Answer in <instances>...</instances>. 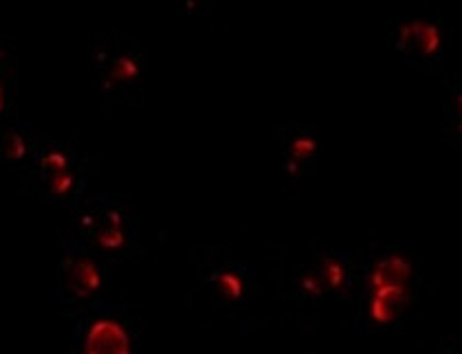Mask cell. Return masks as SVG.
I'll return each instance as SVG.
<instances>
[{
  "instance_id": "6da1fadb",
  "label": "cell",
  "mask_w": 462,
  "mask_h": 354,
  "mask_svg": "<svg viewBox=\"0 0 462 354\" xmlns=\"http://www.w3.org/2000/svg\"><path fill=\"white\" fill-rule=\"evenodd\" d=\"M84 352H130V337L126 328L110 317H97L86 328Z\"/></svg>"
},
{
  "instance_id": "7a4b0ae2",
  "label": "cell",
  "mask_w": 462,
  "mask_h": 354,
  "mask_svg": "<svg viewBox=\"0 0 462 354\" xmlns=\"http://www.w3.org/2000/svg\"><path fill=\"white\" fill-rule=\"evenodd\" d=\"M64 268L68 273V286L73 288L77 297H90L93 293H97L102 286V273L95 259L88 255L70 257L66 255Z\"/></svg>"
},
{
  "instance_id": "3957f363",
  "label": "cell",
  "mask_w": 462,
  "mask_h": 354,
  "mask_svg": "<svg viewBox=\"0 0 462 354\" xmlns=\"http://www.w3.org/2000/svg\"><path fill=\"white\" fill-rule=\"evenodd\" d=\"M322 279L326 288H333V291H341L346 286L348 282V271H346V264H343V259L337 257V255H326L322 257Z\"/></svg>"
},
{
  "instance_id": "277c9868",
  "label": "cell",
  "mask_w": 462,
  "mask_h": 354,
  "mask_svg": "<svg viewBox=\"0 0 462 354\" xmlns=\"http://www.w3.org/2000/svg\"><path fill=\"white\" fill-rule=\"evenodd\" d=\"M398 313V306L394 302L389 299H383V297H374V295H370V302H368V315L370 319L378 326L383 324H389L396 317Z\"/></svg>"
},
{
  "instance_id": "5b68a950",
  "label": "cell",
  "mask_w": 462,
  "mask_h": 354,
  "mask_svg": "<svg viewBox=\"0 0 462 354\" xmlns=\"http://www.w3.org/2000/svg\"><path fill=\"white\" fill-rule=\"evenodd\" d=\"M216 286L229 299H240L244 295V279L238 273H233V271H220V273H216Z\"/></svg>"
},
{
  "instance_id": "8992f818",
  "label": "cell",
  "mask_w": 462,
  "mask_h": 354,
  "mask_svg": "<svg viewBox=\"0 0 462 354\" xmlns=\"http://www.w3.org/2000/svg\"><path fill=\"white\" fill-rule=\"evenodd\" d=\"M416 42L421 46L423 55H434L441 49V29H438L434 22L423 20V25L416 33Z\"/></svg>"
},
{
  "instance_id": "52a82bcc",
  "label": "cell",
  "mask_w": 462,
  "mask_h": 354,
  "mask_svg": "<svg viewBox=\"0 0 462 354\" xmlns=\"http://www.w3.org/2000/svg\"><path fill=\"white\" fill-rule=\"evenodd\" d=\"M139 75V64L133 60V57L122 55L113 60L110 68H108V81H130Z\"/></svg>"
},
{
  "instance_id": "ba28073f",
  "label": "cell",
  "mask_w": 462,
  "mask_h": 354,
  "mask_svg": "<svg viewBox=\"0 0 462 354\" xmlns=\"http://www.w3.org/2000/svg\"><path fill=\"white\" fill-rule=\"evenodd\" d=\"M126 242H128V238L124 233V227L108 225V227L102 229L97 233V244L102 246V249H106V251H119Z\"/></svg>"
},
{
  "instance_id": "9c48e42d",
  "label": "cell",
  "mask_w": 462,
  "mask_h": 354,
  "mask_svg": "<svg viewBox=\"0 0 462 354\" xmlns=\"http://www.w3.org/2000/svg\"><path fill=\"white\" fill-rule=\"evenodd\" d=\"M317 150V139L311 137V135H300L291 141L289 146V157L295 159V161H302L306 157H311L313 152Z\"/></svg>"
},
{
  "instance_id": "30bf717a",
  "label": "cell",
  "mask_w": 462,
  "mask_h": 354,
  "mask_svg": "<svg viewBox=\"0 0 462 354\" xmlns=\"http://www.w3.org/2000/svg\"><path fill=\"white\" fill-rule=\"evenodd\" d=\"M75 185V176L68 170H60V172H51L49 176V190L55 196H66Z\"/></svg>"
},
{
  "instance_id": "8fae6325",
  "label": "cell",
  "mask_w": 462,
  "mask_h": 354,
  "mask_svg": "<svg viewBox=\"0 0 462 354\" xmlns=\"http://www.w3.org/2000/svg\"><path fill=\"white\" fill-rule=\"evenodd\" d=\"M40 165L44 170H51V172L68 170V157L64 155V152L51 150V152H46V155L40 157Z\"/></svg>"
},
{
  "instance_id": "7c38bea8",
  "label": "cell",
  "mask_w": 462,
  "mask_h": 354,
  "mask_svg": "<svg viewBox=\"0 0 462 354\" xmlns=\"http://www.w3.org/2000/svg\"><path fill=\"white\" fill-rule=\"evenodd\" d=\"M27 152V146H25V139H22L18 132H9L7 135V144H5V155L9 159H22Z\"/></svg>"
},
{
  "instance_id": "4fadbf2b",
  "label": "cell",
  "mask_w": 462,
  "mask_h": 354,
  "mask_svg": "<svg viewBox=\"0 0 462 354\" xmlns=\"http://www.w3.org/2000/svg\"><path fill=\"white\" fill-rule=\"evenodd\" d=\"M300 286L308 293V295H322L324 291H326V284H324V279H322V275H315V273H304L302 277H300Z\"/></svg>"
},
{
  "instance_id": "5bb4252c",
  "label": "cell",
  "mask_w": 462,
  "mask_h": 354,
  "mask_svg": "<svg viewBox=\"0 0 462 354\" xmlns=\"http://www.w3.org/2000/svg\"><path fill=\"white\" fill-rule=\"evenodd\" d=\"M106 220H108V225H113V227H124V216H122V211H117V209L106 211Z\"/></svg>"
},
{
  "instance_id": "9a60e30c",
  "label": "cell",
  "mask_w": 462,
  "mask_h": 354,
  "mask_svg": "<svg viewBox=\"0 0 462 354\" xmlns=\"http://www.w3.org/2000/svg\"><path fill=\"white\" fill-rule=\"evenodd\" d=\"M81 222H84V225H93V218L90 216H84V220H81Z\"/></svg>"
}]
</instances>
